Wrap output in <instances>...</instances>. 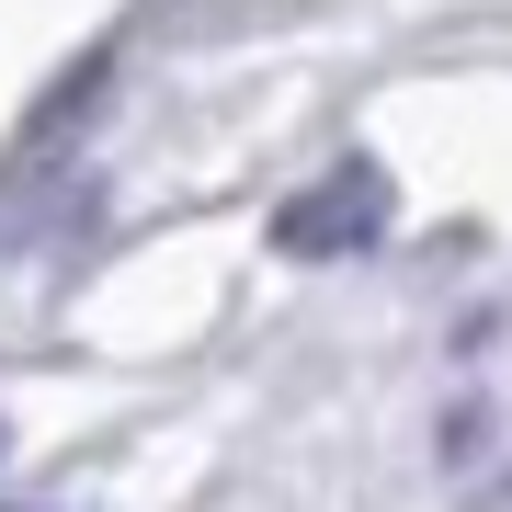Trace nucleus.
<instances>
[{
	"mask_svg": "<svg viewBox=\"0 0 512 512\" xmlns=\"http://www.w3.org/2000/svg\"><path fill=\"white\" fill-rule=\"evenodd\" d=\"M376 239H387V171H365V160L274 205V251H296V262H353Z\"/></svg>",
	"mask_w": 512,
	"mask_h": 512,
	"instance_id": "f257e3e1",
	"label": "nucleus"
}]
</instances>
